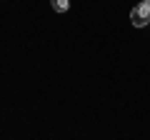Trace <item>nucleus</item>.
Instances as JSON below:
<instances>
[{"mask_svg": "<svg viewBox=\"0 0 150 140\" xmlns=\"http://www.w3.org/2000/svg\"><path fill=\"white\" fill-rule=\"evenodd\" d=\"M130 20H133L135 28H145V23H150V5L148 3H140V5L133 8V13H130Z\"/></svg>", "mask_w": 150, "mask_h": 140, "instance_id": "1", "label": "nucleus"}, {"mask_svg": "<svg viewBox=\"0 0 150 140\" xmlns=\"http://www.w3.org/2000/svg\"><path fill=\"white\" fill-rule=\"evenodd\" d=\"M50 5H53L55 13H65L70 8V0H50Z\"/></svg>", "mask_w": 150, "mask_h": 140, "instance_id": "2", "label": "nucleus"}, {"mask_svg": "<svg viewBox=\"0 0 150 140\" xmlns=\"http://www.w3.org/2000/svg\"><path fill=\"white\" fill-rule=\"evenodd\" d=\"M145 3H148V5H150V0H145Z\"/></svg>", "mask_w": 150, "mask_h": 140, "instance_id": "3", "label": "nucleus"}]
</instances>
